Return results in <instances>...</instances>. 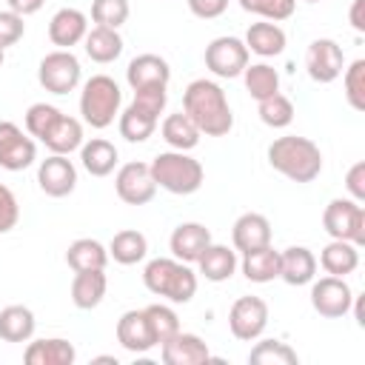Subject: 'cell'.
<instances>
[{
	"mask_svg": "<svg viewBox=\"0 0 365 365\" xmlns=\"http://www.w3.org/2000/svg\"><path fill=\"white\" fill-rule=\"evenodd\" d=\"M182 111L205 137H225L234 128V114L225 91L214 80H194L182 91Z\"/></svg>",
	"mask_w": 365,
	"mask_h": 365,
	"instance_id": "6da1fadb",
	"label": "cell"
},
{
	"mask_svg": "<svg viewBox=\"0 0 365 365\" xmlns=\"http://www.w3.org/2000/svg\"><path fill=\"white\" fill-rule=\"evenodd\" d=\"M268 165L294 182H311L322 171V151L308 137H277L268 145Z\"/></svg>",
	"mask_w": 365,
	"mask_h": 365,
	"instance_id": "7a4b0ae2",
	"label": "cell"
},
{
	"mask_svg": "<svg viewBox=\"0 0 365 365\" xmlns=\"http://www.w3.org/2000/svg\"><path fill=\"white\" fill-rule=\"evenodd\" d=\"M143 282L154 297L185 305L197 294V274L177 257H157L143 268Z\"/></svg>",
	"mask_w": 365,
	"mask_h": 365,
	"instance_id": "3957f363",
	"label": "cell"
},
{
	"mask_svg": "<svg viewBox=\"0 0 365 365\" xmlns=\"http://www.w3.org/2000/svg\"><path fill=\"white\" fill-rule=\"evenodd\" d=\"M148 168L160 188H165L168 194H180V197L200 191L205 180L202 163L194 160L188 151H163L148 163Z\"/></svg>",
	"mask_w": 365,
	"mask_h": 365,
	"instance_id": "277c9868",
	"label": "cell"
},
{
	"mask_svg": "<svg viewBox=\"0 0 365 365\" xmlns=\"http://www.w3.org/2000/svg\"><path fill=\"white\" fill-rule=\"evenodd\" d=\"M123 91L108 74H94L83 83L80 91V114L91 128H108L120 114Z\"/></svg>",
	"mask_w": 365,
	"mask_h": 365,
	"instance_id": "5b68a950",
	"label": "cell"
},
{
	"mask_svg": "<svg viewBox=\"0 0 365 365\" xmlns=\"http://www.w3.org/2000/svg\"><path fill=\"white\" fill-rule=\"evenodd\" d=\"M322 228L331 240H348L354 245L365 242V208L356 200H331L322 211Z\"/></svg>",
	"mask_w": 365,
	"mask_h": 365,
	"instance_id": "8992f818",
	"label": "cell"
},
{
	"mask_svg": "<svg viewBox=\"0 0 365 365\" xmlns=\"http://www.w3.org/2000/svg\"><path fill=\"white\" fill-rule=\"evenodd\" d=\"M80 77H83V68H80V60L71 54V48L48 51L40 60V66H37V80L51 94H68V91H74L80 86Z\"/></svg>",
	"mask_w": 365,
	"mask_h": 365,
	"instance_id": "52a82bcc",
	"label": "cell"
},
{
	"mask_svg": "<svg viewBox=\"0 0 365 365\" xmlns=\"http://www.w3.org/2000/svg\"><path fill=\"white\" fill-rule=\"evenodd\" d=\"M311 305L325 319H339L354 305V291L345 282V277H322L311 285Z\"/></svg>",
	"mask_w": 365,
	"mask_h": 365,
	"instance_id": "ba28073f",
	"label": "cell"
},
{
	"mask_svg": "<svg viewBox=\"0 0 365 365\" xmlns=\"http://www.w3.org/2000/svg\"><path fill=\"white\" fill-rule=\"evenodd\" d=\"M248 66V48L240 37H217L205 46V68L214 77H240Z\"/></svg>",
	"mask_w": 365,
	"mask_h": 365,
	"instance_id": "9c48e42d",
	"label": "cell"
},
{
	"mask_svg": "<svg viewBox=\"0 0 365 365\" xmlns=\"http://www.w3.org/2000/svg\"><path fill=\"white\" fill-rule=\"evenodd\" d=\"M345 68L342 46L331 37H319L305 48V71L314 83H334Z\"/></svg>",
	"mask_w": 365,
	"mask_h": 365,
	"instance_id": "30bf717a",
	"label": "cell"
},
{
	"mask_svg": "<svg viewBox=\"0 0 365 365\" xmlns=\"http://www.w3.org/2000/svg\"><path fill=\"white\" fill-rule=\"evenodd\" d=\"M114 191L128 205H145V202H151L154 194H157V182L151 177L148 163H140L137 160V163L120 165V171L114 177Z\"/></svg>",
	"mask_w": 365,
	"mask_h": 365,
	"instance_id": "8fae6325",
	"label": "cell"
},
{
	"mask_svg": "<svg viewBox=\"0 0 365 365\" xmlns=\"http://www.w3.org/2000/svg\"><path fill=\"white\" fill-rule=\"evenodd\" d=\"M268 325V305L259 297H240L228 311V328L237 339L254 342Z\"/></svg>",
	"mask_w": 365,
	"mask_h": 365,
	"instance_id": "7c38bea8",
	"label": "cell"
},
{
	"mask_svg": "<svg viewBox=\"0 0 365 365\" xmlns=\"http://www.w3.org/2000/svg\"><path fill=\"white\" fill-rule=\"evenodd\" d=\"M37 145L29 134H23L20 125L3 120L0 123V168L6 171H23L34 163Z\"/></svg>",
	"mask_w": 365,
	"mask_h": 365,
	"instance_id": "4fadbf2b",
	"label": "cell"
},
{
	"mask_svg": "<svg viewBox=\"0 0 365 365\" xmlns=\"http://www.w3.org/2000/svg\"><path fill=\"white\" fill-rule=\"evenodd\" d=\"M37 182H40V191L60 200V197H68L77 185V168L74 163L68 160V154H51L40 163L37 168Z\"/></svg>",
	"mask_w": 365,
	"mask_h": 365,
	"instance_id": "5bb4252c",
	"label": "cell"
},
{
	"mask_svg": "<svg viewBox=\"0 0 365 365\" xmlns=\"http://www.w3.org/2000/svg\"><path fill=\"white\" fill-rule=\"evenodd\" d=\"M160 356L165 365H200V362L211 359V351L197 334L177 331L174 336L160 342Z\"/></svg>",
	"mask_w": 365,
	"mask_h": 365,
	"instance_id": "9a60e30c",
	"label": "cell"
},
{
	"mask_svg": "<svg viewBox=\"0 0 365 365\" xmlns=\"http://www.w3.org/2000/svg\"><path fill=\"white\" fill-rule=\"evenodd\" d=\"M117 342L131 354H145V351H151L157 345V339L151 334V325H148V317H145L143 308L140 311L131 308L117 319Z\"/></svg>",
	"mask_w": 365,
	"mask_h": 365,
	"instance_id": "2e32d148",
	"label": "cell"
},
{
	"mask_svg": "<svg viewBox=\"0 0 365 365\" xmlns=\"http://www.w3.org/2000/svg\"><path fill=\"white\" fill-rule=\"evenodd\" d=\"M211 245V231L202 225V222H182L171 231V240H168V248L177 259L182 262H197L200 254Z\"/></svg>",
	"mask_w": 365,
	"mask_h": 365,
	"instance_id": "e0dca14e",
	"label": "cell"
},
{
	"mask_svg": "<svg viewBox=\"0 0 365 365\" xmlns=\"http://www.w3.org/2000/svg\"><path fill=\"white\" fill-rule=\"evenodd\" d=\"M125 80L134 91L137 88H151V86H168L171 66L160 54H137L125 68Z\"/></svg>",
	"mask_w": 365,
	"mask_h": 365,
	"instance_id": "ac0fdd59",
	"label": "cell"
},
{
	"mask_svg": "<svg viewBox=\"0 0 365 365\" xmlns=\"http://www.w3.org/2000/svg\"><path fill=\"white\" fill-rule=\"evenodd\" d=\"M86 31H88V17L80 9H60L48 20V40L60 48H71L83 43Z\"/></svg>",
	"mask_w": 365,
	"mask_h": 365,
	"instance_id": "d6986e66",
	"label": "cell"
},
{
	"mask_svg": "<svg viewBox=\"0 0 365 365\" xmlns=\"http://www.w3.org/2000/svg\"><path fill=\"white\" fill-rule=\"evenodd\" d=\"M40 143L51 151V154H71L83 145V125L80 120L68 117V114H57L54 123L46 128V134L40 137Z\"/></svg>",
	"mask_w": 365,
	"mask_h": 365,
	"instance_id": "ffe728a7",
	"label": "cell"
},
{
	"mask_svg": "<svg viewBox=\"0 0 365 365\" xmlns=\"http://www.w3.org/2000/svg\"><path fill=\"white\" fill-rule=\"evenodd\" d=\"M231 240H234V248L242 254L262 248V245H271V222L262 214L248 211V214L237 217V222L231 228Z\"/></svg>",
	"mask_w": 365,
	"mask_h": 365,
	"instance_id": "44dd1931",
	"label": "cell"
},
{
	"mask_svg": "<svg viewBox=\"0 0 365 365\" xmlns=\"http://www.w3.org/2000/svg\"><path fill=\"white\" fill-rule=\"evenodd\" d=\"M317 274V257L305 245H291L279 251V277L288 285H308Z\"/></svg>",
	"mask_w": 365,
	"mask_h": 365,
	"instance_id": "7402d4cb",
	"label": "cell"
},
{
	"mask_svg": "<svg viewBox=\"0 0 365 365\" xmlns=\"http://www.w3.org/2000/svg\"><path fill=\"white\" fill-rule=\"evenodd\" d=\"M23 359H26V365H71L77 359V351H74V345L68 339L48 336V339L29 342Z\"/></svg>",
	"mask_w": 365,
	"mask_h": 365,
	"instance_id": "603a6c76",
	"label": "cell"
},
{
	"mask_svg": "<svg viewBox=\"0 0 365 365\" xmlns=\"http://www.w3.org/2000/svg\"><path fill=\"white\" fill-rule=\"evenodd\" d=\"M245 48L259 54V57H277L285 51V31L271 23V20H262V23H251L248 31H245Z\"/></svg>",
	"mask_w": 365,
	"mask_h": 365,
	"instance_id": "cb8c5ba5",
	"label": "cell"
},
{
	"mask_svg": "<svg viewBox=\"0 0 365 365\" xmlns=\"http://www.w3.org/2000/svg\"><path fill=\"white\" fill-rule=\"evenodd\" d=\"M66 262L71 271H106L108 262V248L100 240L91 237H80L68 245L66 251Z\"/></svg>",
	"mask_w": 365,
	"mask_h": 365,
	"instance_id": "d4e9b609",
	"label": "cell"
},
{
	"mask_svg": "<svg viewBox=\"0 0 365 365\" xmlns=\"http://www.w3.org/2000/svg\"><path fill=\"white\" fill-rule=\"evenodd\" d=\"M319 265L325 268V274L331 277H348L356 271L359 265V245L348 242V240H331L322 251H319Z\"/></svg>",
	"mask_w": 365,
	"mask_h": 365,
	"instance_id": "484cf974",
	"label": "cell"
},
{
	"mask_svg": "<svg viewBox=\"0 0 365 365\" xmlns=\"http://www.w3.org/2000/svg\"><path fill=\"white\" fill-rule=\"evenodd\" d=\"M197 265H200V274H202L208 282H225V279H231L234 271H237V251H231L228 245L211 242V245L200 254Z\"/></svg>",
	"mask_w": 365,
	"mask_h": 365,
	"instance_id": "4316f807",
	"label": "cell"
},
{
	"mask_svg": "<svg viewBox=\"0 0 365 365\" xmlns=\"http://www.w3.org/2000/svg\"><path fill=\"white\" fill-rule=\"evenodd\" d=\"M106 288H108V279H106L103 271H74V279H71V302L80 311H91V308H97L103 302Z\"/></svg>",
	"mask_w": 365,
	"mask_h": 365,
	"instance_id": "83f0119b",
	"label": "cell"
},
{
	"mask_svg": "<svg viewBox=\"0 0 365 365\" xmlns=\"http://www.w3.org/2000/svg\"><path fill=\"white\" fill-rule=\"evenodd\" d=\"M37 319L26 305H9L0 311V339L3 342H29L34 336Z\"/></svg>",
	"mask_w": 365,
	"mask_h": 365,
	"instance_id": "f1b7e54d",
	"label": "cell"
},
{
	"mask_svg": "<svg viewBox=\"0 0 365 365\" xmlns=\"http://www.w3.org/2000/svg\"><path fill=\"white\" fill-rule=\"evenodd\" d=\"M86 43V54L94 60V63H114L120 54H123V37L117 29H106V26H94L91 31H86L83 37Z\"/></svg>",
	"mask_w": 365,
	"mask_h": 365,
	"instance_id": "f546056e",
	"label": "cell"
},
{
	"mask_svg": "<svg viewBox=\"0 0 365 365\" xmlns=\"http://www.w3.org/2000/svg\"><path fill=\"white\" fill-rule=\"evenodd\" d=\"M117 160H120L117 148L103 137H94V140L80 145V163L91 177H108L114 171Z\"/></svg>",
	"mask_w": 365,
	"mask_h": 365,
	"instance_id": "4dcf8cb0",
	"label": "cell"
},
{
	"mask_svg": "<svg viewBox=\"0 0 365 365\" xmlns=\"http://www.w3.org/2000/svg\"><path fill=\"white\" fill-rule=\"evenodd\" d=\"M145 254H148V240L137 228H123L108 242V257L120 265H134V262L145 259Z\"/></svg>",
	"mask_w": 365,
	"mask_h": 365,
	"instance_id": "1f68e13d",
	"label": "cell"
},
{
	"mask_svg": "<svg viewBox=\"0 0 365 365\" xmlns=\"http://www.w3.org/2000/svg\"><path fill=\"white\" fill-rule=\"evenodd\" d=\"M242 274L248 282H271L279 277V251H274L271 245L254 248L242 254Z\"/></svg>",
	"mask_w": 365,
	"mask_h": 365,
	"instance_id": "d6a6232c",
	"label": "cell"
},
{
	"mask_svg": "<svg viewBox=\"0 0 365 365\" xmlns=\"http://www.w3.org/2000/svg\"><path fill=\"white\" fill-rule=\"evenodd\" d=\"M163 140L174 148V151H191L197 143H200V128L191 123V117L185 111H177V114H168L163 120V128H160Z\"/></svg>",
	"mask_w": 365,
	"mask_h": 365,
	"instance_id": "836d02e7",
	"label": "cell"
},
{
	"mask_svg": "<svg viewBox=\"0 0 365 365\" xmlns=\"http://www.w3.org/2000/svg\"><path fill=\"white\" fill-rule=\"evenodd\" d=\"M242 77H245V91H248L257 103L279 91V74H277V68L268 66V63H251V66H245Z\"/></svg>",
	"mask_w": 365,
	"mask_h": 365,
	"instance_id": "e575fe53",
	"label": "cell"
},
{
	"mask_svg": "<svg viewBox=\"0 0 365 365\" xmlns=\"http://www.w3.org/2000/svg\"><path fill=\"white\" fill-rule=\"evenodd\" d=\"M248 362H254V365H297L299 356H297V351H294L288 342L262 339V342H257V345L251 348Z\"/></svg>",
	"mask_w": 365,
	"mask_h": 365,
	"instance_id": "d590c367",
	"label": "cell"
},
{
	"mask_svg": "<svg viewBox=\"0 0 365 365\" xmlns=\"http://www.w3.org/2000/svg\"><path fill=\"white\" fill-rule=\"evenodd\" d=\"M257 114H259V120H262L268 128H285V125H291V120H294V103H291L285 94L277 91V94L259 100Z\"/></svg>",
	"mask_w": 365,
	"mask_h": 365,
	"instance_id": "8d00e7d4",
	"label": "cell"
},
{
	"mask_svg": "<svg viewBox=\"0 0 365 365\" xmlns=\"http://www.w3.org/2000/svg\"><path fill=\"white\" fill-rule=\"evenodd\" d=\"M157 128V120L143 114L140 108L128 106L123 114H120V137H125L128 143H145Z\"/></svg>",
	"mask_w": 365,
	"mask_h": 365,
	"instance_id": "74e56055",
	"label": "cell"
},
{
	"mask_svg": "<svg viewBox=\"0 0 365 365\" xmlns=\"http://www.w3.org/2000/svg\"><path fill=\"white\" fill-rule=\"evenodd\" d=\"M143 311H145V317H148V325H151V334H154L157 345L165 342L168 336H174V334L180 331V317L174 314L171 305L154 302V305H145Z\"/></svg>",
	"mask_w": 365,
	"mask_h": 365,
	"instance_id": "f35d334b",
	"label": "cell"
},
{
	"mask_svg": "<svg viewBox=\"0 0 365 365\" xmlns=\"http://www.w3.org/2000/svg\"><path fill=\"white\" fill-rule=\"evenodd\" d=\"M342 86L345 100L354 111H365V60H354L348 68H342Z\"/></svg>",
	"mask_w": 365,
	"mask_h": 365,
	"instance_id": "ab89813d",
	"label": "cell"
},
{
	"mask_svg": "<svg viewBox=\"0 0 365 365\" xmlns=\"http://www.w3.org/2000/svg\"><path fill=\"white\" fill-rule=\"evenodd\" d=\"M128 0H91V20L106 29H120L128 20Z\"/></svg>",
	"mask_w": 365,
	"mask_h": 365,
	"instance_id": "60d3db41",
	"label": "cell"
},
{
	"mask_svg": "<svg viewBox=\"0 0 365 365\" xmlns=\"http://www.w3.org/2000/svg\"><path fill=\"white\" fill-rule=\"evenodd\" d=\"M242 11L248 14H257L262 20H271V23H279V20H288L297 9V0H240Z\"/></svg>",
	"mask_w": 365,
	"mask_h": 365,
	"instance_id": "b9f144b4",
	"label": "cell"
},
{
	"mask_svg": "<svg viewBox=\"0 0 365 365\" xmlns=\"http://www.w3.org/2000/svg\"><path fill=\"white\" fill-rule=\"evenodd\" d=\"M165 88H168V86L137 88V91H134V100H131V106H134V108H140L143 114H148V117L160 120V114H163V108H165V103H168V94H165Z\"/></svg>",
	"mask_w": 365,
	"mask_h": 365,
	"instance_id": "7bdbcfd3",
	"label": "cell"
},
{
	"mask_svg": "<svg viewBox=\"0 0 365 365\" xmlns=\"http://www.w3.org/2000/svg\"><path fill=\"white\" fill-rule=\"evenodd\" d=\"M57 114H60V108H54V106H48V103H34V106H29V111H26V131L40 140V137L46 134V128L54 123Z\"/></svg>",
	"mask_w": 365,
	"mask_h": 365,
	"instance_id": "ee69618b",
	"label": "cell"
},
{
	"mask_svg": "<svg viewBox=\"0 0 365 365\" xmlns=\"http://www.w3.org/2000/svg\"><path fill=\"white\" fill-rule=\"evenodd\" d=\"M20 220V205H17V197L11 194L9 185L0 182V234H9Z\"/></svg>",
	"mask_w": 365,
	"mask_h": 365,
	"instance_id": "f6af8a7d",
	"label": "cell"
},
{
	"mask_svg": "<svg viewBox=\"0 0 365 365\" xmlns=\"http://www.w3.org/2000/svg\"><path fill=\"white\" fill-rule=\"evenodd\" d=\"M26 31V23L20 14H14L11 9L9 11H0V48H9L14 46Z\"/></svg>",
	"mask_w": 365,
	"mask_h": 365,
	"instance_id": "bcb514c9",
	"label": "cell"
},
{
	"mask_svg": "<svg viewBox=\"0 0 365 365\" xmlns=\"http://www.w3.org/2000/svg\"><path fill=\"white\" fill-rule=\"evenodd\" d=\"M188 9H191V14L200 17V20H214V17L225 14L228 0H188Z\"/></svg>",
	"mask_w": 365,
	"mask_h": 365,
	"instance_id": "7dc6e473",
	"label": "cell"
},
{
	"mask_svg": "<svg viewBox=\"0 0 365 365\" xmlns=\"http://www.w3.org/2000/svg\"><path fill=\"white\" fill-rule=\"evenodd\" d=\"M345 188L351 191V200L365 202V163H354L348 177H345Z\"/></svg>",
	"mask_w": 365,
	"mask_h": 365,
	"instance_id": "c3c4849f",
	"label": "cell"
},
{
	"mask_svg": "<svg viewBox=\"0 0 365 365\" xmlns=\"http://www.w3.org/2000/svg\"><path fill=\"white\" fill-rule=\"evenodd\" d=\"M43 3H46V0H9V9H11L14 14H20V17H29V14L40 11Z\"/></svg>",
	"mask_w": 365,
	"mask_h": 365,
	"instance_id": "681fc988",
	"label": "cell"
},
{
	"mask_svg": "<svg viewBox=\"0 0 365 365\" xmlns=\"http://www.w3.org/2000/svg\"><path fill=\"white\" fill-rule=\"evenodd\" d=\"M362 9H365V0H354L351 6V26L356 31H365V17H362Z\"/></svg>",
	"mask_w": 365,
	"mask_h": 365,
	"instance_id": "f907efd6",
	"label": "cell"
},
{
	"mask_svg": "<svg viewBox=\"0 0 365 365\" xmlns=\"http://www.w3.org/2000/svg\"><path fill=\"white\" fill-rule=\"evenodd\" d=\"M3 60H6V48H0V66H3Z\"/></svg>",
	"mask_w": 365,
	"mask_h": 365,
	"instance_id": "816d5d0a",
	"label": "cell"
},
{
	"mask_svg": "<svg viewBox=\"0 0 365 365\" xmlns=\"http://www.w3.org/2000/svg\"><path fill=\"white\" fill-rule=\"evenodd\" d=\"M305 3H322V0H305Z\"/></svg>",
	"mask_w": 365,
	"mask_h": 365,
	"instance_id": "f5cc1de1",
	"label": "cell"
}]
</instances>
